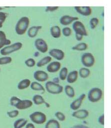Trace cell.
<instances>
[{
    "instance_id": "obj_16",
    "label": "cell",
    "mask_w": 111,
    "mask_h": 128,
    "mask_svg": "<svg viewBox=\"0 0 111 128\" xmlns=\"http://www.w3.org/2000/svg\"><path fill=\"white\" fill-rule=\"evenodd\" d=\"M61 67V64L59 62H53L47 66V70L49 73H56L58 72Z\"/></svg>"
},
{
    "instance_id": "obj_31",
    "label": "cell",
    "mask_w": 111,
    "mask_h": 128,
    "mask_svg": "<svg viewBox=\"0 0 111 128\" xmlns=\"http://www.w3.org/2000/svg\"><path fill=\"white\" fill-rule=\"evenodd\" d=\"M13 59L10 56H5L0 58V65H6L12 62Z\"/></svg>"
},
{
    "instance_id": "obj_40",
    "label": "cell",
    "mask_w": 111,
    "mask_h": 128,
    "mask_svg": "<svg viewBox=\"0 0 111 128\" xmlns=\"http://www.w3.org/2000/svg\"><path fill=\"white\" fill-rule=\"evenodd\" d=\"M98 122L102 126L104 125V114H103L98 118Z\"/></svg>"
},
{
    "instance_id": "obj_37",
    "label": "cell",
    "mask_w": 111,
    "mask_h": 128,
    "mask_svg": "<svg viewBox=\"0 0 111 128\" xmlns=\"http://www.w3.org/2000/svg\"><path fill=\"white\" fill-rule=\"evenodd\" d=\"M21 99H20L19 98L13 96H12L10 99V104L11 106L15 107L16 105L18 104L20 100Z\"/></svg>"
},
{
    "instance_id": "obj_8",
    "label": "cell",
    "mask_w": 111,
    "mask_h": 128,
    "mask_svg": "<svg viewBox=\"0 0 111 128\" xmlns=\"http://www.w3.org/2000/svg\"><path fill=\"white\" fill-rule=\"evenodd\" d=\"M34 45L36 49L42 53H45L48 50V44L43 39H37L35 41Z\"/></svg>"
},
{
    "instance_id": "obj_24",
    "label": "cell",
    "mask_w": 111,
    "mask_h": 128,
    "mask_svg": "<svg viewBox=\"0 0 111 128\" xmlns=\"http://www.w3.org/2000/svg\"><path fill=\"white\" fill-rule=\"evenodd\" d=\"M32 102L36 105L39 106L44 104L46 102L43 96L39 94L34 95L32 98Z\"/></svg>"
},
{
    "instance_id": "obj_17",
    "label": "cell",
    "mask_w": 111,
    "mask_h": 128,
    "mask_svg": "<svg viewBox=\"0 0 111 128\" xmlns=\"http://www.w3.org/2000/svg\"><path fill=\"white\" fill-rule=\"evenodd\" d=\"M11 44V41L7 38L6 33L0 30V49H2L5 46H9Z\"/></svg>"
},
{
    "instance_id": "obj_45",
    "label": "cell",
    "mask_w": 111,
    "mask_h": 128,
    "mask_svg": "<svg viewBox=\"0 0 111 128\" xmlns=\"http://www.w3.org/2000/svg\"><path fill=\"white\" fill-rule=\"evenodd\" d=\"M45 105H46V106L47 107H50V104H48L47 102H46L45 103Z\"/></svg>"
},
{
    "instance_id": "obj_13",
    "label": "cell",
    "mask_w": 111,
    "mask_h": 128,
    "mask_svg": "<svg viewBox=\"0 0 111 128\" xmlns=\"http://www.w3.org/2000/svg\"><path fill=\"white\" fill-rule=\"evenodd\" d=\"M75 10L79 14L83 16H89L91 14L92 10L90 6H74Z\"/></svg>"
},
{
    "instance_id": "obj_48",
    "label": "cell",
    "mask_w": 111,
    "mask_h": 128,
    "mask_svg": "<svg viewBox=\"0 0 111 128\" xmlns=\"http://www.w3.org/2000/svg\"><path fill=\"white\" fill-rule=\"evenodd\" d=\"M0 72H1V67H0Z\"/></svg>"
},
{
    "instance_id": "obj_10",
    "label": "cell",
    "mask_w": 111,
    "mask_h": 128,
    "mask_svg": "<svg viewBox=\"0 0 111 128\" xmlns=\"http://www.w3.org/2000/svg\"><path fill=\"white\" fill-rule=\"evenodd\" d=\"M33 77L35 80L40 82H45L49 79V75L47 73L42 70L36 71L34 73Z\"/></svg>"
},
{
    "instance_id": "obj_32",
    "label": "cell",
    "mask_w": 111,
    "mask_h": 128,
    "mask_svg": "<svg viewBox=\"0 0 111 128\" xmlns=\"http://www.w3.org/2000/svg\"><path fill=\"white\" fill-rule=\"evenodd\" d=\"M99 19L97 18H92L90 20V28L92 29H94L98 25V23H99Z\"/></svg>"
},
{
    "instance_id": "obj_6",
    "label": "cell",
    "mask_w": 111,
    "mask_h": 128,
    "mask_svg": "<svg viewBox=\"0 0 111 128\" xmlns=\"http://www.w3.org/2000/svg\"><path fill=\"white\" fill-rule=\"evenodd\" d=\"M72 28L75 33V34L80 35L83 36L88 35L87 32L86 30L84 25L79 20L74 22L72 24Z\"/></svg>"
},
{
    "instance_id": "obj_11",
    "label": "cell",
    "mask_w": 111,
    "mask_h": 128,
    "mask_svg": "<svg viewBox=\"0 0 111 128\" xmlns=\"http://www.w3.org/2000/svg\"><path fill=\"white\" fill-rule=\"evenodd\" d=\"M85 97H86L85 94H81L78 98H77L76 100L72 102L70 105V107L71 109L74 111L78 110L81 106L82 104V102L85 99Z\"/></svg>"
},
{
    "instance_id": "obj_44",
    "label": "cell",
    "mask_w": 111,
    "mask_h": 128,
    "mask_svg": "<svg viewBox=\"0 0 111 128\" xmlns=\"http://www.w3.org/2000/svg\"><path fill=\"white\" fill-rule=\"evenodd\" d=\"M53 82L55 83H57V84H58V83L59 82V78H55L53 79Z\"/></svg>"
},
{
    "instance_id": "obj_46",
    "label": "cell",
    "mask_w": 111,
    "mask_h": 128,
    "mask_svg": "<svg viewBox=\"0 0 111 128\" xmlns=\"http://www.w3.org/2000/svg\"><path fill=\"white\" fill-rule=\"evenodd\" d=\"M3 24L2 23L0 22V28H1L3 27Z\"/></svg>"
},
{
    "instance_id": "obj_29",
    "label": "cell",
    "mask_w": 111,
    "mask_h": 128,
    "mask_svg": "<svg viewBox=\"0 0 111 128\" xmlns=\"http://www.w3.org/2000/svg\"><path fill=\"white\" fill-rule=\"evenodd\" d=\"M88 48V44L85 43H80L72 47V50L78 51L85 50Z\"/></svg>"
},
{
    "instance_id": "obj_19",
    "label": "cell",
    "mask_w": 111,
    "mask_h": 128,
    "mask_svg": "<svg viewBox=\"0 0 111 128\" xmlns=\"http://www.w3.org/2000/svg\"><path fill=\"white\" fill-rule=\"evenodd\" d=\"M42 26H34L30 27L27 32L28 36L31 38L35 37L37 34L39 30L42 29Z\"/></svg>"
},
{
    "instance_id": "obj_3",
    "label": "cell",
    "mask_w": 111,
    "mask_h": 128,
    "mask_svg": "<svg viewBox=\"0 0 111 128\" xmlns=\"http://www.w3.org/2000/svg\"><path fill=\"white\" fill-rule=\"evenodd\" d=\"M45 88L47 91L52 94H58L62 93L64 90L62 86L55 83L53 81H48L45 84Z\"/></svg>"
},
{
    "instance_id": "obj_23",
    "label": "cell",
    "mask_w": 111,
    "mask_h": 128,
    "mask_svg": "<svg viewBox=\"0 0 111 128\" xmlns=\"http://www.w3.org/2000/svg\"><path fill=\"white\" fill-rule=\"evenodd\" d=\"M28 123L27 120L24 118H20L16 120L14 123V128H22Z\"/></svg>"
},
{
    "instance_id": "obj_7",
    "label": "cell",
    "mask_w": 111,
    "mask_h": 128,
    "mask_svg": "<svg viewBox=\"0 0 111 128\" xmlns=\"http://www.w3.org/2000/svg\"><path fill=\"white\" fill-rule=\"evenodd\" d=\"M81 63L86 67H91L95 62V59L93 55L90 52L83 54L81 58Z\"/></svg>"
},
{
    "instance_id": "obj_28",
    "label": "cell",
    "mask_w": 111,
    "mask_h": 128,
    "mask_svg": "<svg viewBox=\"0 0 111 128\" xmlns=\"http://www.w3.org/2000/svg\"><path fill=\"white\" fill-rule=\"evenodd\" d=\"M30 86L31 88L33 90L45 92L44 87L38 82H33L32 83H31Z\"/></svg>"
},
{
    "instance_id": "obj_20",
    "label": "cell",
    "mask_w": 111,
    "mask_h": 128,
    "mask_svg": "<svg viewBox=\"0 0 111 128\" xmlns=\"http://www.w3.org/2000/svg\"><path fill=\"white\" fill-rule=\"evenodd\" d=\"M51 36L54 38H59L61 36V30L59 26H52L50 29Z\"/></svg>"
},
{
    "instance_id": "obj_5",
    "label": "cell",
    "mask_w": 111,
    "mask_h": 128,
    "mask_svg": "<svg viewBox=\"0 0 111 128\" xmlns=\"http://www.w3.org/2000/svg\"><path fill=\"white\" fill-rule=\"evenodd\" d=\"M31 121L37 125H42L45 123L47 120L46 115L44 113L40 111H36L29 115Z\"/></svg>"
},
{
    "instance_id": "obj_38",
    "label": "cell",
    "mask_w": 111,
    "mask_h": 128,
    "mask_svg": "<svg viewBox=\"0 0 111 128\" xmlns=\"http://www.w3.org/2000/svg\"><path fill=\"white\" fill-rule=\"evenodd\" d=\"M8 16V14L7 13L0 12V22L3 24L6 21Z\"/></svg>"
},
{
    "instance_id": "obj_1",
    "label": "cell",
    "mask_w": 111,
    "mask_h": 128,
    "mask_svg": "<svg viewBox=\"0 0 111 128\" xmlns=\"http://www.w3.org/2000/svg\"><path fill=\"white\" fill-rule=\"evenodd\" d=\"M30 23V20L28 17L23 16L21 18L17 23L15 31L17 34L22 35L25 33L28 29Z\"/></svg>"
},
{
    "instance_id": "obj_4",
    "label": "cell",
    "mask_w": 111,
    "mask_h": 128,
    "mask_svg": "<svg viewBox=\"0 0 111 128\" xmlns=\"http://www.w3.org/2000/svg\"><path fill=\"white\" fill-rule=\"evenodd\" d=\"M22 44L21 42H17L7 46L4 47L0 51V53L2 56H6L11 54L16 51L21 50L22 48Z\"/></svg>"
},
{
    "instance_id": "obj_43",
    "label": "cell",
    "mask_w": 111,
    "mask_h": 128,
    "mask_svg": "<svg viewBox=\"0 0 111 128\" xmlns=\"http://www.w3.org/2000/svg\"><path fill=\"white\" fill-rule=\"evenodd\" d=\"M75 38L78 41H80L82 40L83 39V36L80 35H78V34H75Z\"/></svg>"
},
{
    "instance_id": "obj_36",
    "label": "cell",
    "mask_w": 111,
    "mask_h": 128,
    "mask_svg": "<svg viewBox=\"0 0 111 128\" xmlns=\"http://www.w3.org/2000/svg\"><path fill=\"white\" fill-rule=\"evenodd\" d=\"M62 33L65 37H69L71 34V29L68 27H66L62 29Z\"/></svg>"
},
{
    "instance_id": "obj_35",
    "label": "cell",
    "mask_w": 111,
    "mask_h": 128,
    "mask_svg": "<svg viewBox=\"0 0 111 128\" xmlns=\"http://www.w3.org/2000/svg\"><path fill=\"white\" fill-rule=\"evenodd\" d=\"M25 64L28 67H32L35 65L36 62L33 58H30L25 61Z\"/></svg>"
},
{
    "instance_id": "obj_2",
    "label": "cell",
    "mask_w": 111,
    "mask_h": 128,
    "mask_svg": "<svg viewBox=\"0 0 111 128\" xmlns=\"http://www.w3.org/2000/svg\"><path fill=\"white\" fill-rule=\"evenodd\" d=\"M103 92L101 88H93L88 92V99L91 102H97L101 100Z\"/></svg>"
},
{
    "instance_id": "obj_15",
    "label": "cell",
    "mask_w": 111,
    "mask_h": 128,
    "mask_svg": "<svg viewBox=\"0 0 111 128\" xmlns=\"http://www.w3.org/2000/svg\"><path fill=\"white\" fill-rule=\"evenodd\" d=\"M72 116L75 118L84 119L88 117L89 112L88 110L85 109L77 110L72 113Z\"/></svg>"
},
{
    "instance_id": "obj_21",
    "label": "cell",
    "mask_w": 111,
    "mask_h": 128,
    "mask_svg": "<svg viewBox=\"0 0 111 128\" xmlns=\"http://www.w3.org/2000/svg\"><path fill=\"white\" fill-rule=\"evenodd\" d=\"M30 84L31 81L29 79H23L19 83L18 85V88L20 90H23L28 88L30 86Z\"/></svg>"
},
{
    "instance_id": "obj_47",
    "label": "cell",
    "mask_w": 111,
    "mask_h": 128,
    "mask_svg": "<svg viewBox=\"0 0 111 128\" xmlns=\"http://www.w3.org/2000/svg\"><path fill=\"white\" fill-rule=\"evenodd\" d=\"M3 10V8H2V7H1V6H0V11H1V10Z\"/></svg>"
},
{
    "instance_id": "obj_26",
    "label": "cell",
    "mask_w": 111,
    "mask_h": 128,
    "mask_svg": "<svg viewBox=\"0 0 111 128\" xmlns=\"http://www.w3.org/2000/svg\"><path fill=\"white\" fill-rule=\"evenodd\" d=\"M78 74L80 77L83 79H85L88 77L90 74V71L87 68L83 67L79 69Z\"/></svg>"
},
{
    "instance_id": "obj_33",
    "label": "cell",
    "mask_w": 111,
    "mask_h": 128,
    "mask_svg": "<svg viewBox=\"0 0 111 128\" xmlns=\"http://www.w3.org/2000/svg\"><path fill=\"white\" fill-rule=\"evenodd\" d=\"M7 115L11 118H14L17 117L19 114V111L18 110H14L7 112Z\"/></svg>"
},
{
    "instance_id": "obj_27",
    "label": "cell",
    "mask_w": 111,
    "mask_h": 128,
    "mask_svg": "<svg viewBox=\"0 0 111 128\" xmlns=\"http://www.w3.org/2000/svg\"><path fill=\"white\" fill-rule=\"evenodd\" d=\"M52 60V57L50 56H46L44 58H42L37 63V66L38 67H41L44 66L45 65L48 64L51 62Z\"/></svg>"
},
{
    "instance_id": "obj_42",
    "label": "cell",
    "mask_w": 111,
    "mask_h": 128,
    "mask_svg": "<svg viewBox=\"0 0 111 128\" xmlns=\"http://www.w3.org/2000/svg\"><path fill=\"white\" fill-rule=\"evenodd\" d=\"M25 128H35V127L33 124L31 123H28L26 125Z\"/></svg>"
},
{
    "instance_id": "obj_34",
    "label": "cell",
    "mask_w": 111,
    "mask_h": 128,
    "mask_svg": "<svg viewBox=\"0 0 111 128\" xmlns=\"http://www.w3.org/2000/svg\"><path fill=\"white\" fill-rule=\"evenodd\" d=\"M55 115L56 117L57 118V119L60 121L63 122L66 120V116L65 114L61 112L58 111L56 112L55 114Z\"/></svg>"
},
{
    "instance_id": "obj_9",
    "label": "cell",
    "mask_w": 111,
    "mask_h": 128,
    "mask_svg": "<svg viewBox=\"0 0 111 128\" xmlns=\"http://www.w3.org/2000/svg\"><path fill=\"white\" fill-rule=\"evenodd\" d=\"M49 54L51 57H53L58 60H62L65 58V52L61 50L58 48H53L51 50Z\"/></svg>"
},
{
    "instance_id": "obj_12",
    "label": "cell",
    "mask_w": 111,
    "mask_h": 128,
    "mask_svg": "<svg viewBox=\"0 0 111 128\" xmlns=\"http://www.w3.org/2000/svg\"><path fill=\"white\" fill-rule=\"evenodd\" d=\"M78 20L79 18L77 17H74L70 16L65 15L62 16L60 20V22L62 25L67 26L71 24L73 22H75Z\"/></svg>"
},
{
    "instance_id": "obj_14",
    "label": "cell",
    "mask_w": 111,
    "mask_h": 128,
    "mask_svg": "<svg viewBox=\"0 0 111 128\" xmlns=\"http://www.w3.org/2000/svg\"><path fill=\"white\" fill-rule=\"evenodd\" d=\"M32 106L33 102L30 100H20L15 107L18 110H24L31 107Z\"/></svg>"
},
{
    "instance_id": "obj_22",
    "label": "cell",
    "mask_w": 111,
    "mask_h": 128,
    "mask_svg": "<svg viewBox=\"0 0 111 128\" xmlns=\"http://www.w3.org/2000/svg\"><path fill=\"white\" fill-rule=\"evenodd\" d=\"M45 128H61V126L58 121L55 119H51L47 122Z\"/></svg>"
},
{
    "instance_id": "obj_41",
    "label": "cell",
    "mask_w": 111,
    "mask_h": 128,
    "mask_svg": "<svg viewBox=\"0 0 111 128\" xmlns=\"http://www.w3.org/2000/svg\"><path fill=\"white\" fill-rule=\"evenodd\" d=\"M70 128H90L84 125H77L73 126Z\"/></svg>"
},
{
    "instance_id": "obj_39",
    "label": "cell",
    "mask_w": 111,
    "mask_h": 128,
    "mask_svg": "<svg viewBox=\"0 0 111 128\" xmlns=\"http://www.w3.org/2000/svg\"><path fill=\"white\" fill-rule=\"evenodd\" d=\"M59 8L58 6H47L45 10L46 12H53L55 10H57Z\"/></svg>"
},
{
    "instance_id": "obj_18",
    "label": "cell",
    "mask_w": 111,
    "mask_h": 128,
    "mask_svg": "<svg viewBox=\"0 0 111 128\" xmlns=\"http://www.w3.org/2000/svg\"><path fill=\"white\" fill-rule=\"evenodd\" d=\"M78 72L76 70H73L69 72L67 76V82L69 84H72L75 82L78 78Z\"/></svg>"
},
{
    "instance_id": "obj_30",
    "label": "cell",
    "mask_w": 111,
    "mask_h": 128,
    "mask_svg": "<svg viewBox=\"0 0 111 128\" xmlns=\"http://www.w3.org/2000/svg\"><path fill=\"white\" fill-rule=\"evenodd\" d=\"M68 74V69L66 67L62 68L59 73V79L62 81L66 80Z\"/></svg>"
},
{
    "instance_id": "obj_25",
    "label": "cell",
    "mask_w": 111,
    "mask_h": 128,
    "mask_svg": "<svg viewBox=\"0 0 111 128\" xmlns=\"http://www.w3.org/2000/svg\"><path fill=\"white\" fill-rule=\"evenodd\" d=\"M65 92L67 96L69 98H73L75 96V91L72 86L70 85H66L65 86Z\"/></svg>"
}]
</instances>
